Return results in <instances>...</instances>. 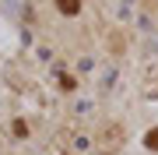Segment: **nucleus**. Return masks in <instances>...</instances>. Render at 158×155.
<instances>
[{"label":"nucleus","mask_w":158,"mask_h":155,"mask_svg":"<svg viewBox=\"0 0 158 155\" xmlns=\"http://www.w3.org/2000/svg\"><path fill=\"white\" fill-rule=\"evenodd\" d=\"M56 7H60L63 14H77L81 11V0H56Z\"/></svg>","instance_id":"f257e3e1"},{"label":"nucleus","mask_w":158,"mask_h":155,"mask_svg":"<svg viewBox=\"0 0 158 155\" xmlns=\"http://www.w3.org/2000/svg\"><path fill=\"white\" fill-rule=\"evenodd\" d=\"M144 144H148L151 152H158V131H148V134H144Z\"/></svg>","instance_id":"f03ea898"}]
</instances>
